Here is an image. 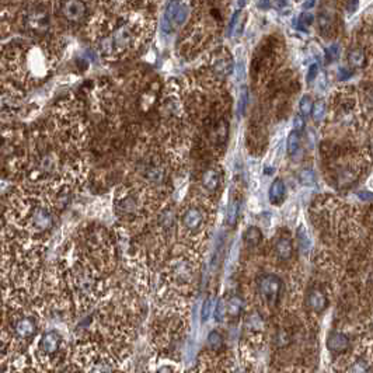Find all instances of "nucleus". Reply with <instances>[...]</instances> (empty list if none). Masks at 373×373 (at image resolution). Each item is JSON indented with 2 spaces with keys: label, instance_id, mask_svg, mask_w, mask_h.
I'll use <instances>...</instances> for the list:
<instances>
[{
  "label": "nucleus",
  "instance_id": "obj_6",
  "mask_svg": "<svg viewBox=\"0 0 373 373\" xmlns=\"http://www.w3.org/2000/svg\"><path fill=\"white\" fill-rule=\"evenodd\" d=\"M257 289L262 300L268 306H275L279 302L282 293V281L279 276L274 274H264L257 279Z\"/></svg>",
  "mask_w": 373,
  "mask_h": 373
},
{
  "label": "nucleus",
  "instance_id": "obj_23",
  "mask_svg": "<svg viewBox=\"0 0 373 373\" xmlns=\"http://www.w3.org/2000/svg\"><path fill=\"white\" fill-rule=\"evenodd\" d=\"M325 110H327V106H325V101L324 100H318L314 103L313 106V111H311V117L316 122H321L323 118L325 117Z\"/></svg>",
  "mask_w": 373,
  "mask_h": 373
},
{
  "label": "nucleus",
  "instance_id": "obj_24",
  "mask_svg": "<svg viewBox=\"0 0 373 373\" xmlns=\"http://www.w3.org/2000/svg\"><path fill=\"white\" fill-rule=\"evenodd\" d=\"M206 344L211 349H220V346L223 345V337L219 331H211L209 335H208V339H206Z\"/></svg>",
  "mask_w": 373,
  "mask_h": 373
},
{
  "label": "nucleus",
  "instance_id": "obj_18",
  "mask_svg": "<svg viewBox=\"0 0 373 373\" xmlns=\"http://www.w3.org/2000/svg\"><path fill=\"white\" fill-rule=\"evenodd\" d=\"M262 241V232L260 230V227L257 226H250L244 232V243L247 247L250 248H255L258 247Z\"/></svg>",
  "mask_w": 373,
  "mask_h": 373
},
{
  "label": "nucleus",
  "instance_id": "obj_22",
  "mask_svg": "<svg viewBox=\"0 0 373 373\" xmlns=\"http://www.w3.org/2000/svg\"><path fill=\"white\" fill-rule=\"evenodd\" d=\"M288 153L290 156H295L297 153V150L300 148V134L296 132V131H292L288 136Z\"/></svg>",
  "mask_w": 373,
  "mask_h": 373
},
{
  "label": "nucleus",
  "instance_id": "obj_4",
  "mask_svg": "<svg viewBox=\"0 0 373 373\" xmlns=\"http://www.w3.org/2000/svg\"><path fill=\"white\" fill-rule=\"evenodd\" d=\"M169 271L171 279L178 283H187L192 281L195 272V261L188 254H180L171 257L169 261Z\"/></svg>",
  "mask_w": 373,
  "mask_h": 373
},
{
  "label": "nucleus",
  "instance_id": "obj_19",
  "mask_svg": "<svg viewBox=\"0 0 373 373\" xmlns=\"http://www.w3.org/2000/svg\"><path fill=\"white\" fill-rule=\"evenodd\" d=\"M348 64L352 68H363L366 65V55L360 48H352L348 52Z\"/></svg>",
  "mask_w": 373,
  "mask_h": 373
},
{
  "label": "nucleus",
  "instance_id": "obj_35",
  "mask_svg": "<svg viewBox=\"0 0 373 373\" xmlns=\"http://www.w3.org/2000/svg\"><path fill=\"white\" fill-rule=\"evenodd\" d=\"M317 73H318V65L313 64L310 66L309 73H307V82H311V80H314L317 76Z\"/></svg>",
  "mask_w": 373,
  "mask_h": 373
},
{
  "label": "nucleus",
  "instance_id": "obj_3",
  "mask_svg": "<svg viewBox=\"0 0 373 373\" xmlns=\"http://www.w3.org/2000/svg\"><path fill=\"white\" fill-rule=\"evenodd\" d=\"M208 209L205 204H191L185 205L178 216V223L181 226L183 232L190 236V244L194 246L201 240V236L205 234L208 226Z\"/></svg>",
  "mask_w": 373,
  "mask_h": 373
},
{
  "label": "nucleus",
  "instance_id": "obj_15",
  "mask_svg": "<svg viewBox=\"0 0 373 373\" xmlns=\"http://www.w3.org/2000/svg\"><path fill=\"white\" fill-rule=\"evenodd\" d=\"M285 195H286L285 183L282 181L281 178H276L269 187V192H268L269 202L272 205H281L283 202V199H285Z\"/></svg>",
  "mask_w": 373,
  "mask_h": 373
},
{
  "label": "nucleus",
  "instance_id": "obj_34",
  "mask_svg": "<svg viewBox=\"0 0 373 373\" xmlns=\"http://www.w3.org/2000/svg\"><path fill=\"white\" fill-rule=\"evenodd\" d=\"M338 52H339L338 45H331V47H328L327 51H325V54H327V59H328V61H334V59L338 57Z\"/></svg>",
  "mask_w": 373,
  "mask_h": 373
},
{
  "label": "nucleus",
  "instance_id": "obj_9",
  "mask_svg": "<svg viewBox=\"0 0 373 373\" xmlns=\"http://www.w3.org/2000/svg\"><path fill=\"white\" fill-rule=\"evenodd\" d=\"M222 184H223L222 170L218 167H208L204 170L201 176V188L208 197L219 195V192L222 190Z\"/></svg>",
  "mask_w": 373,
  "mask_h": 373
},
{
  "label": "nucleus",
  "instance_id": "obj_14",
  "mask_svg": "<svg viewBox=\"0 0 373 373\" xmlns=\"http://www.w3.org/2000/svg\"><path fill=\"white\" fill-rule=\"evenodd\" d=\"M327 348L331 352L342 353L349 348V338L342 332H338V331L332 332V334H330V337L327 338Z\"/></svg>",
  "mask_w": 373,
  "mask_h": 373
},
{
  "label": "nucleus",
  "instance_id": "obj_10",
  "mask_svg": "<svg viewBox=\"0 0 373 373\" xmlns=\"http://www.w3.org/2000/svg\"><path fill=\"white\" fill-rule=\"evenodd\" d=\"M37 321L30 316H23L16 320L15 325H13V331L15 335L20 339H30L37 334Z\"/></svg>",
  "mask_w": 373,
  "mask_h": 373
},
{
  "label": "nucleus",
  "instance_id": "obj_7",
  "mask_svg": "<svg viewBox=\"0 0 373 373\" xmlns=\"http://www.w3.org/2000/svg\"><path fill=\"white\" fill-rule=\"evenodd\" d=\"M190 3L185 2H170L164 12V30L173 33L185 24L190 15Z\"/></svg>",
  "mask_w": 373,
  "mask_h": 373
},
{
  "label": "nucleus",
  "instance_id": "obj_33",
  "mask_svg": "<svg viewBox=\"0 0 373 373\" xmlns=\"http://www.w3.org/2000/svg\"><path fill=\"white\" fill-rule=\"evenodd\" d=\"M303 128H304V118H303L302 115H296L295 120H293V131L302 132Z\"/></svg>",
  "mask_w": 373,
  "mask_h": 373
},
{
  "label": "nucleus",
  "instance_id": "obj_36",
  "mask_svg": "<svg viewBox=\"0 0 373 373\" xmlns=\"http://www.w3.org/2000/svg\"><path fill=\"white\" fill-rule=\"evenodd\" d=\"M300 23L304 24V26H310L311 23H313V16L309 15V13H303L300 16Z\"/></svg>",
  "mask_w": 373,
  "mask_h": 373
},
{
  "label": "nucleus",
  "instance_id": "obj_21",
  "mask_svg": "<svg viewBox=\"0 0 373 373\" xmlns=\"http://www.w3.org/2000/svg\"><path fill=\"white\" fill-rule=\"evenodd\" d=\"M246 325L248 330L254 331V332H258V331L264 328V320H262V317L258 313H251V314H248V317H247Z\"/></svg>",
  "mask_w": 373,
  "mask_h": 373
},
{
  "label": "nucleus",
  "instance_id": "obj_2",
  "mask_svg": "<svg viewBox=\"0 0 373 373\" xmlns=\"http://www.w3.org/2000/svg\"><path fill=\"white\" fill-rule=\"evenodd\" d=\"M148 187H129L118 192L115 198V212L122 223L142 225L156 209L155 194Z\"/></svg>",
  "mask_w": 373,
  "mask_h": 373
},
{
  "label": "nucleus",
  "instance_id": "obj_16",
  "mask_svg": "<svg viewBox=\"0 0 373 373\" xmlns=\"http://www.w3.org/2000/svg\"><path fill=\"white\" fill-rule=\"evenodd\" d=\"M226 311L230 317H239L244 311V300L239 295H232L226 299Z\"/></svg>",
  "mask_w": 373,
  "mask_h": 373
},
{
  "label": "nucleus",
  "instance_id": "obj_11",
  "mask_svg": "<svg viewBox=\"0 0 373 373\" xmlns=\"http://www.w3.org/2000/svg\"><path fill=\"white\" fill-rule=\"evenodd\" d=\"M328 304L327 296L320 288H311L306 293V306L309 307L313 313H321L325 310Z\"/></svg>",
  "mask_w": 373,
  "mask_h": 373
},
{
  "label": "nucleus",
  "instance_id": "obj_20",
  "mask_svg": "<svg viewBox=\"0 0 373 373\" xmlns=\"http://www.w3.org/2000/svg\"><path fill=\"white\" fill-rule=\"evenodd\" d=\"M240 211V199L237 197H234L230 199L229 202V208H227V225H236V220H237V215H239Z\"/></svg>",
  "mask_w": 373,
  "mask_h": 373
},
{
  "label": "nucleus",
  "instance_id": "obj_38",
  "mask_svg": "<svg viewBox=\"0 0 373 373\" xmlns=\"http://www.w3.org/2000/svg\"><path fill=\"white\" fill-rule=\"evenodd\" d=\"M157 373H174L170 367H167V366H163V367H160L159 370H157Z\"/></svg>",
  "mask_w": 373,
  "mask_h": 373
},
{
  "label": "nucleus",
  "instance_id": "obj_31",
  "mask_svg": "<svg viewBox=\"0 0 373 373\" xmlns=\"http://www.w3.org/2000/svg\"><path fill=\"white\" fill-rule=\"evenodd\" d=\"M211 310H212V299L211 297H208V299L204 302V307H202V320H204V321L208 320V317H209V314H211Z\"/></svg>",
  "mask_w": 373,
  "mask_h": 373
},
{
  "label": "nucleus",
  "instance_id": "obj_29",
  "mask_svg": "<svg viewBox=\"0 0 373 373\" xmlns=\"http://www.w3.org/2000/svg\"><path fill=\"white\" fill-rule=\"evenodd\" d=\"M297 239H299V243H300V247H302L303 250H304V248H306V250L309 248V236H307V233H306V230H304L303 227H299V230H297Z\"/></svg>",
  "mask_w": 373,
  "mask_h": 373
},
{
  "label": "nucleus",
  "instance_id": "obj_25",
  "mask_svg": "<svg viewBox=\"0 0 373 373\" xmlns=\"http://www.w3.org/2000/svg\"><path fill=\"white\" fill-rule=\"evenodd\" d=\"M313 106H314V103L311 101L310 96H303L302 99H300V103H299V111H300V115H302V117H307V115H310L311 111H313Z\"/></svg>",
  "mask_w": 373,
  "mask_h": 373
},
{
  "label": "nucleus",
  "instance_id": "obj_1",
  "mask_svg": "<svg viewBox=\"0 0 373 373\" xmlns=\"http://www.w3.org/2000/svg\"><path fill=\"white\" fill-rule=\"evenodd\" d=\"M148 30V22L138 23L132 19H118L117 22L100 24L99 52L106 58H118L136 50Z\"/></svg>",
  "mask_w": 373,
  "mask_h": 373
},
{
  "label": "nucleus",
  "instance_id": "obj_12",
  "mask_svg": "<svg viewBox=\"0 0 373 373\" xmlns=\"http://www.w3.org/2000/svg\"><path fill=\"white\" fill-rule=\"evenodd\" d=\"M62 344V337L58 334L57 331H48L45 332L41 339H40V349L44 353H55L61 348Z\"/></svg>",
  "mask_w": 373,
  "mask_h": 373
},
{
  "label": "nucleus",
  "instance_id": "obj_13",
  "mask_svg": "<svg viewBox=\"0 0 373 373\" xmlns=\"http://www.w3.org/2000/svg\"><path fill=\"white\" fill-rule=\"evenodd\" d=\"M275 255L281 261H289L293 255V243L288 236H279L274 243Z\"/></svg>",
  "mask_w": 373,
  "mask_h": 373
},
{
  "label": "nucleus",
  "instance_id": "obj_32",
  "mask_svg": "<svg viewBox=\"0 0 373 373\" xmlns=\"http://www.w3.org/2000/svg\"><path fill=\"white\" fill-rule=\"evenodd\" d=\"M313 178H314V176L310 170H304L300 173V181L303 184H313V181H314Z\"/></svg>",
  "mask_w": 373,
  "mask_h": 373
},
{
  "label": "nucleus",
  "instance_id": "obj_28",
  "mask_svg": "<svg viewBox=\"0 0 373 373\" xmlns=\"http://www.w3.org/2000/svg\"><path fill=\"white\" fill-rule=\"evenodd\" d=\"M348 373H367V363L365 360H356L352 363Z\"/></svg>",
  "mask_w": 373,
  "mask_h": 373
},
{
  "label": "nucleus",
  "instance_id": "obj_8",
  "mask_svg": "<svg viewBox=\"0 0 373 373\" xmlns=\"http://www.w3.org/2000/svg\"><path fill=\"white\" fill-rule=\"evenodd\" d=\"M58 6H59V13L62 16V19L69 24L78 26L87 20L89 8L83 2H62V3H58Z\"/></svg>",
  "mask_w": 373,
  "mask_h": 373
},
{
  "label": "nucleus",
  "instance_id": "obj_17",
  "mask_svg": "<svg viewBox=\"0 0 373 373\" xmlns=\"http://www.w3.org/2000/svg\"><path fill=\"white\" fill-rule=\"evenodd\" d=\"M246 19L247 16L243 10H237L234 16L232 17V22L229 24V36L230 37H239L243 30H244V26H246Z\"/></svg>",
  "mask_w": 373,
  "mask_h": 373
},
{
  "label": "nucleus",
  "instance_id": "obj_39",
  "mask_svg": "<svg viewBox=\"0 0 373 373\" xmlns=\"http://www.w3.org/2000/svg\"><path fill=\"white\" fill-rule=\"evenodd\" d=\"M370 155L373 156V143H372V145H370Z\"/></svg>",
  "mask_w": 373,
  "mask_h": 373
},
{
  "label": "nucleus",
  "instance_id": "obj_30",
  "mask_svg": "<svg viewBox=\"0 0 373 373\" xmlns=\"http://www.w3.org/2000/svg\"><path fill=\"white\" fill-rule=\"evenodd\" d=\"M247 87H241V92H240L239 96V113L243 114L244 110H246L247 106Z\"/></svg>",
  "mask_w": 373,
  "mask_h": 373
},
{
  "label": "nucleus",
  "instance_id": "obj_5",
  "mask_svg": "<svg viewBox=\"0 0 373 373\" xmlns=\"http://www.w3.org/2000/svg\"><path fill=\"white\" fill-rule=\"evenodd\" d=\"M206 66L212 79H225L232 75L233 58L226 48H218L209 55Z\"/></svg>",
  "mask_w": 373,
  "mask_h": 373
},
{
  "label": "nucleus",
  "instance_id": "obj_37",
  "mask_svg": "<svg viewBox=\"0 0 373 373\" xmlns=\"http://www.w3.org/2000/svg\"><path fill=\"white\" fill-rule=\"evenodd\" d=\"M341 75H342V78H341V79H346V78H349V76H351V72L346 71L345 68H341V69H339V76H341Z\"/></svg>",
  "mask_w": 373,
  "mask_h": 373
},
{
  "label": "nucleus",
  "instance_id": "obj_27",
  "mask_svg": "<svg viewBox=\"0 0 373 373\" xmlns=\"http://www.w3.org/2000/svg\"><path fill=\"white\" fill-rule=\"evenodd\" d=\"M225 314H227V311H226V299H220L218 304H216V309H215V318L218 321H222Z\"/></svg>",
  "mask_w": 373,
  "mask_h": 373
},
{
  "label": "nucleus",
  "instance_id": "obj_26",
  "mask_svg": "<svg viewBox=\"0 0 373 373\" xmlns=\"http://www.w3.org/2000/svg\"><path fill=\"white\" fill-rule=\"evenodd\" d=\"M317 24H318V30L323 33V34H325L328 30H330V26H331V22H330V17L327 15H318V17H317Z\"/></svg>",
  "mask_w": 373,
  "mask_h": 373
}]
</instances>
